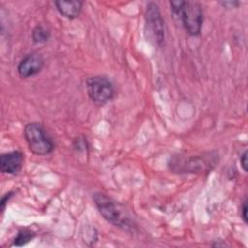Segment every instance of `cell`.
<instances>
[{"instance_id":"6da1fadb","label":"cell","mask_w":248,"mask_h":248,"mask_svg":"<svg viewBox=\"0 0 248 248\" xmlns=\"http://www.w3.org/2000/svg\"><path fill=\"white\" fill-rule=\"evenodd\" d=\"M173 17L183 25L190 36L201 34L203 22V10L197 1H170Z\"/></svg>"},{"instance_id":"7a4b0ae2","label":"cell","mask_w":248,"mask_h":248,"mask_svg":"<svg viewBox=\"0 0 248 248\" xmlns=\"http://www.w3.org/2000/svg\"><path fill=\"white\" fill-rule=\"evenodd\" d=\"M93 200L99 212L108 222L126 230L132 227V221L128 214L115 201L103 193H95Z\"/></svg>"},{"instance_id":"3957f363","label":"cell","mask_w":248,"mask_h":248,"mask_svg":"<svg viewBox=\"0 0 248 248\" xmlns=\"http://www.w3.org/2000/svg\"><path fill=\"white\" fill-rule=\"evenodd\" d=\"M23 134L29 149L34 154L46 156L53 151L54 142L41 123L31 122L26 124Z\"/></svg>"},{"instance_id":"277c9868","label":"cell","mask_w":248,"mask_h":248,"mask_svg":"<svg viewBox=\"0 0 248 248\" xmlns=\"http://www.w3.org/2000/svg\"><path fill=\"white\" fill-rule=\"evenodd\" d=\"M86 92L90 100L98 106L106 105L115 97L112 81L105 76H93L86 79Z\"/></svg>"},{"instance_id":"5b68a950","label":"cell","mask_w":248,"mask_h":248,"mask_svg":"<svg viewBox=\"0 0 248 248\" xmlns=\"http://www.w3.org/2000/svg\"><path fill=\"white\" fill-rule=\"evenodd\" d=\"M216 164V159L213 156L207 157L204 156H192L184 157L182 155L173 156L170 161V168L172 171L178 173L185 172H202L210 170Z\"/></svg>"},{"instance_id":"8992f818","label":"cell","mask_w":248,"mask_h":248,"mask_svg":"<svg viewBox=\"0 0 248 248\" xmlns=\"http://www.w3.org/2000/svg\"><path fill=\"white\" fill-rule=\"evenodd\" d=\"M145 30L149 38L159 46L165 42V22L159 6L149 2L145 9Z\"/></svg>"},{"instance_id":"52a82bcc","label":"cell","mask_w":248,"mask_h":248,"mask_svg":"<svg viewBox=\"0 0 248 248\" xmlns=\"http://www.w3.org/2000/svg\"><path fill=\"white\" fill-rule=\"evenodd\" d=\"M45 66L44 57L37 52L25 55L17 65V73L20 78H27L39 74Z\"/></svg>"},{"instance_id":"ba28073f","label":"cell","mask_w":248,"mask_h":248,"mask_svg":"<svg viewBox=\"0 0 248 248\" xmlns=\"http://www.w3.org/2000/svg\"><path fill=\"white\" fill-rule=\"evenodd\" d=\"M24 155L21 151L15 150L3 153L0 156V170L2 173L15 175L22 169Z\"/></svg>"},{"instance_id":"9c48e42d","label":"cell","mask_w":248,"mask_h":248,"mask_svg":"<svg viewBox=\"0 0 248 248\" xmlns=\"http://www.w3.org/2000/svg\"><path fill=\"white\" fill-rule=\"evenodd\" d=\"M54 5L61 16L69 19H74L80 15L83 2L78 0H57L54 1Z\"/></svg>"},{"instance_id":"30bf717a","label":"cell","mask_w":248,"mask_h":248,"mask_svg":"<svg viewBox=\"0 0 248 248\" xmlns=\"http://www.w3.org/2000/svg\"><path fill=\"white\" fill-rule=\"evenodd\" d=\"M32 40L36 44H44L50 38V31L43 25H37L32 31Z\"/></svg>"},{"instance_id":"8fae6325","label":"cell","mask_w":248,"mask_h":248,"mask_svg":"<svg viewBox=\"0 0 248 248\" xmlns=\"http://www.w3.org/2000/svg\"><path fill=\"white\" fill-rule=\"evenodd\" d=\"M36 233L35 232L28 230V229H23L20 230L17 232V235L15 237L12 246H23L25 244H27L28 242H30L34 237H35Z\"/></svg>"},{"instance_id":"7c38bea8","label":"cell","mask_w":248,"mask_h":248,"mask_svg":"<svg viewBox=\"0 0 248 248\" xmlns=\"http://www.w3.org/2000/svg\"><path fill=\"white\" fill-rule=\"evenodd\" d=\"M74 147L77 150H83V151H85L87 149V147H88L86 139H84V138H78L77 140H75Z\"/></svg>"},{"instance_id":"4fadbf2b","label":"cell","mask_w":248,"mask_h":248,"mask_svg":"<svg viewBox=\"0 0 248 248\" xmlns=\"http://www.w3.org/2000/svg\"><path fill=\"white\" fill-rule=\"evenodd\" d=\"M247 154H248V151L245 149L242 154L240 155V165H241V168L242 170L247 172L248 171V159H247Z\"/></svg>"},{"instance_id":"5bb4252c","label":"cell","mask_w":248,"mask_h":248,"mask_svg":"<svg viewBox=\"0 0 248 248\" xmlns=\"http://www.w3.org/2000/svg\"><path fill=\"white\" fill-rule=\"evenodd\" d=\"M247 208H248V206H247V200L245 199V200L243 201V202H242L241 207H240L241 218H242V220H243V222H244L245 224H247Z\"/></svg>"},{"instance_id":"9a60e30c","label":"cell","mask_w":248,"mask_h":248,"mask_svg":"<svg viewBox=\"0 0 248 248\" xmlns=\"http://www.w3.org/2000/svg\"><path fill=\"white\" fill-rule=\"evenodd\" d=\"M220 4L227 9H231V8L238 7L240 5V2H238V1H221Z\"/></svg>"},{"instance_id":"2e32d148","label":"cell","mask_w":248,"mask_h":248,"mask_svg":"<svg viewBox=\"0 0 248 248\" xmlns=\"http://www.w3.org/2000/svg\"><path fill=\"white\" fill-rule=\"evenodd\" d=\"M13 196V192H9V193H6L3 197H2V200H1V210L4 211L5 209V206H6V203L7 202L10 200V198Z\"/></svg>"}]
</instances>
